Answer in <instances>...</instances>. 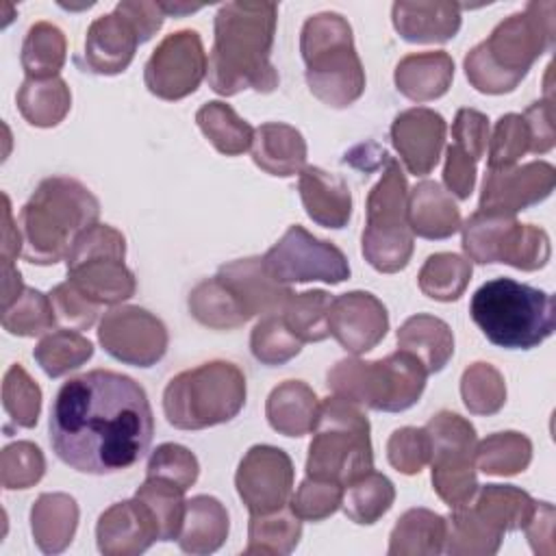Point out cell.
Masks as SVG:
<instances>
[{
    "label": "cell",
    "instance_id": "cell-58",
    "mask_svg": "<svg viewBox=\"0 0 556 556\" xmlns=\"http://www.w3.org/2000/svg\"><path fill=\"white\" fill-rule=\"evenodd\" d=\"M452 143L480 161L489 146V117L476 109H460L452 122Z\"/></svg>",
    "mask_w": 556,
    "mask_h": 556
},
{
    "label": "cell",
    "instance_id": "cell-11",
    "mask_svg": "<svg viewBox=\"0 0 556 556\" xmlns=\"http://www.w3.org/2000/svg\"><path fill=\"white\" fill-rule=\"evenodd\" d=\"M126 239L109 224H93L83 230L65 263L67 280L91 302L117 304L135 295V274L124 265Z\"/></svg>",
    "mask_w": 556,
    "mask_h": 556
},
{
    "label": "cell",
    "instance_id": "cell-43",
    "mask_svg": "<svg viewBox=\"0 0 556 556\" xmlns=\"http://www.w3.org/2000/svg\"><path fill=\"white\" fill-rule=\"evenodd\" d=\"M502 534L491 530L476 510L465 504L452 508L445 517V545L447 554H495L500 549Z\"/></svg>",
    "mask_w": 556,
    "mask_h": 556
},
{
    "label": "cell",
    "instance_id": "cell-1",
    "mask_svg": "<svg viewBox=\"0 0 556 556\" xmlns=\"http://www.w3.org/2000/svg\"><path fill=\"white\" fill-rule=\"evenodd\" d=\"M59 460L80 473H117L148 452L154 417L143 387L111 369H91L61 384L48 419Z\"/></svg>",
    "mask_w": 556,
    "mask_h": 556
},
{
    "label": "cell",
    "instance_id": "cell-22",
    "mask_svg": "<svg viewBox=\"0 0 556 556\" xmlns=\"http://www.w3.org/2000/svg\"><path fill=\"white\" fill-rule=\"evenodd\" d=\"M237 298L248 319L256 315H276L282 313L285 304L293 295L287 285L276 282L263 267V256L237 258L224 263L215 274Z\"/></svg>",
    "mask_w": 556,
    "mask_h": 556
},
{
    "label": "cell",
    "instance_id": "cell-13",
    "mask_svg": "<svg viewBox=\"0 0 556 556\" xmlns=\"http://www.w3.org/2000/svg\"><path fill=\"white\" fill-rule=\"evenodd\" d=\"M265 271L280 285L321 280L339 285L350 278L345 254L330 241L313 237L306 228L293 224L263 254Z\"/></svg>",
    "mask_w": 556,
    "mask_h": 556
},
{
    "label": "cell",
    "instance_id": "cell-34",
    "mask_svg": "<svg viewBox=\"0 0 556 556\" xmlns=\"http://www.w3.org/2000/svg\"><path fill=\"white\" fill-rule=\"evenodd\" d=\"M72 106V93L63 78H26L17 91V109L39 128L56 126Z\"/></svg>",
    "mask_w": 556,
    "mask_h": 556
},
{
    "label": "cell",
    "instance_id": "cell-25",
    "mask_svg": "<svg viewBox=\"0 0 556 556\" xmlns=\"http://www.w3.org/2000/svg\"><path fill=\"white\" fill-rule=\"evenodd\" d=\"M250 154L256 167L269 176H295L306 165V141L302 132L282 122H267L254 128Z\"/></svg>",
    "mask_w": 556,
    "mask_h": 556
},
{
    "label": "cell",
    "instance_id": "cell-56",
    "mask_svg": "<svg viewBox=\"0 0 556 556\" xmlns=\"http://www.w3.org/2000/svg\"><path fill=\"white\" fill-rule=\"evenodd\" d=\"M387 456L400 473H419L430 463V437L426 428H397L387 441Z\"/></svg>",
    "mask_w": 556,
    "mask_h": 556
},
{
    "label": "cell",
    "instance_id": "cell-33",
    "mask_svg": "<svg viewBox=\"0 0 556 556\" xmlns=\"http://www.w3.org/2000/svg\"><path fill=\"white\" fill-rule=\"evenodd\" d=\"M445 545V517L428 510V508H410L406 510L395 528L391 530L389 554H428L437 556Z\"/></svg>",
    "mask_w": 556,
    "mask_h": 556
},
{
    "label": "cell",
    "instance_id": "cell-48",
    "mask_svg": "<svg viewBox=\"0 0 556 556\" xmlns=\"http://www.w3.org/2000/svg\"><path fill=\"white\" fill-rule=\"evenodd\" d=\"M252 356L269 367L285 365L302 352V341L289 330L282 313L265 315L250 334Z\"/></svg>",
    "mask_w": 556,
    "mask_h": 556
},
{
    "label": "cell",
    "instance_id": "cell-5",
    "mask_svg": "<svg viewBox=\"0 0 556 556\" xmlns=\"http://www.w3.org/2000/svg\"><path fill=\"white\" fill-rule=\"evenodd\" d=\"M469 315L493 345L506 350H532L552 337L556 326L554 298L506 276L476 289Z\"/></svg>",
    "mask_w": 556,
    "mask_h": 556
},
{
    "label": "cell",
    "instance_id": "cell-63",
    "mask_svg": "<svg viewBox=\"0 0 556 556\" xmlns=\"http://www.w3.org/2000/svg\"><path fill=\"white\" fill-rule=\"evenodd\" d=\"M4 239H2V263H13V256L22 252V235L20 228L11 224V202L4 193Z\"/></svg>",
    "mask_w": 556,
    "mask_h": 556
},
{
    "label": "cell",
    "instance_id": "cell-36",
    "mask_svg": "<svg viewBox=\"0 0 556 556\" xmlns=\"http://www.w3.org/2000/svg\"><path fill=\"white\" fill-rule=\"evenodd\" d=\"M187 304H189V313L202 326H208L215 330L239 328L248 321V315L243 313L241 304L217 276L198 282L191 289Z\"/></svg>",
    "mask_w": 556,
    "mask_h": 556
},
{
    "label": "cell",
    "instance_id": "cell-15",
    "mask_svg": "<svg viewBox=\"0 0 556 556\" xmlns=\"http://www.w3.org/2000/svg\"><path fill=\"white\" fill-rule=\"evenodd\" d=\"M98 341L119 363L152 367L167 352V328L141 306H115L104 313Z\"/></svg>",
    "mask_w": 556,
    "mask_h": 556
},
{
    "label": "cell",
    "instance_id": "cell-28",
    "mask_svg": "<svg viewBox=\"0 0 556 556\" xmlns=\"http://www.w3.org/2000/svg\"><path fill=\"white\" fill-rule=\"evenodd\" d=\"M319 413L315 391L302 380L280 382L267 397L265 415L269 426L285 437H304L313 432Z\"/></svg>",
    "mask_w": 556,
    "mask_h": 556
},
{
    "label": "cell",
    "instance_id": "cell-30",
    "mask_svg": "<svg viewBox=\"0 0 556 556\" xmlns=\"http://www.w3.org/2000/svg\"><path fill=\"white\" fill-rule=\"evenodd\" d=\"M228 536V513L219 500L195 495L185 502L182 528L178 545L187 554H211L224 545Z\"/></svg>",
    "mask_w": 556,
    "mask_h": 556
},
{
    "label": "cell",
    "instance_id": "cell-32",
    "mask_svg": "<svg viewBox=\"0 0 556 556\" xmlns=\"http://www.w3.org/2000/svg\"><path fill=\"white\" fill-rule=\"evenodd\" d=\"M478 497L469 506L497 534L519 530L528 523L536 500L513 484H486L476 491Z\"/></svg>",
    "mask_w": 556,
    "mask_h": 556
},
{
    "label": "cell",
    "instance_id": "cell-19",
    "mask_svg": "<svg viewBox=\"0 0 556 556\" xmlns=\"http://www.w3.org/2000/svg\"><path fill=\"white\" fill-rule=\"evenodd\" d=\"M447 124L441 113L428 106H413L395 115L391 124V141L404 167L415 176L430 174L445 146Z\"/></svg>",
    "mask_w": 556,
    "mask_h": 556
},
{
    "label": "cell",
    "instance_id": "cell-16",
    "mask_svg": "<svg viewBox=\"0 0 556 556\" xmlns=\"http://www.w3.org/2000/svg\"><path fill=\"white\" fill-rule=\"evenodd\" d=\"M235 486L250 515L285 508L293 493V463L274 445H252L241 458Z\"/></svg>",
    "mask_w": 556,
    "mask_h": 556
},
{
    "label": "cell",
    "instance_id": "cell-60",
    "mask_svg": "<svg viewBox=\"0 0 556 556\" xmlns=\"http://www.w3.org/2000/svg\"><path fill=\"white\" fill-rule=\"evenodd\" d=\"M523 119L530 126V135H532V150L534 154H545L554 148L556 143V132H554V104H552V93H545L543 100L532 102L526 113Z\"/></svg>",
    "mask_w": 556,
    "mask_h": 556
},
{
    "label": "cell",
    "instance_id": "cell-39",
    "mask_svg": "<svg viewBox=\"0 0 556 556\" xmlns=\"http://www.w3.org/2000/svg\"><path fill=\"white\" fill-rule=\"evenodd\" d=\"M395 500L393 482L378 471H367L343 489V513L358 526L376 523Z\"/></svg>",
    "mask_w": 556,
    "mask_h": 556
},
{
    "label": "cell",
    "instance_id": "cell-21",
    "mask_svg": "<svg viewBox=\"0 0 556 556\" xmlns=\"http://www.w3.org/2000/svg\"><path fill=\"white\" fill-rule=\"evenodd\" d=\"M141 43L137 26L117 7L91 22L85 37V67L93 74L113 76L124 72Z\"/></svg>",
    "mask_w": 556,
    "mask_h": 556
},
{
    "label": "cell",
    "instance_id": "cell-10",
    "mask_svg": "<svg viewBox=\"0 0 556 556\" xmlns=\"http://www.w3.org/2000/svg\"><path fill=\"white\" fill-rule=\"evenodd\" d=\"M367 222L361 237L365 261L382 271L404 269L413 254V230L408 224V185L400 163L389 156L380 180L367 195Z\"/></svg>",
    "mask_w": 556,
    "mask_h": 556
},
{
    "label": "cell",
    "instance_id": "cell-38",
    "mask_svg": "<svg viewBox=\"0 0 556 556\" xmlns=\"http://www.w3.org/2000/svg\"><path fill=\"white\" fill-rule=\"evenodd\" d=\"M532 460V443L521 432H495L476 443L473 465L486 476H515Z\"/></svg>",
    "mask_w": 556,
    "mask_h": 556
},
{
    "label": "cell",
    "instance_id": "cell-59",
    "mask_svg": "<svg viewBox=\"0 0 556 556\" xmlns=\"http://www.w3.org/2000/svg\"><path fill=\"white\" fill-rule=\"evenodd\" d=\"M476 165L478 161L463 152L458 146H447L445 150V167H443V182L450 193L458 200H467L476 185Z\"/></svg>",
    "mask_w": 556,
    "mask_h": 556
},
{
    "label": "cell",
    "instance_id": "cell-46",
    "mask_svg": "<svg viewBox=\"0 0 556 556\" xmlns=\"http://www.w3.org/2000/svg\"><path fill=\"white\" fill-rule=\"evenodd\" d=\"M552 256L549 237L534 224L515 222L504 235L497 263H506L521 271H536L547 265Z\"/></svg>",
    "mask_w": 556,
    "mask_h": 556
},
{
    "label": "cell",
    "instance_id": "cell-4",
    "mask_svg": "<svg viewBox=\"0 0 556 556\" xmlns=\"http://www.w3.org/2000/svg\"><path fill=\"white\" fill-rule=\"evenodd\" d=\"M98 215L100 202L83 182L67 176L41 180L17 217L22 256L35 265L67 258L76 237L98 224Z\"/></svg>",
    "mask_w": 556,
    "mask_h": 556
},
{
    "label": "cell",
    "instance_id": "cell-27",
    "mask_svg": "<svg viewBox=\"0 0 556 556\" xmlns=\"http://www.w3.org/2000/svg\"><path fill=\"white\" fill-rule=\"evenodd\" d=\"M395 87L415 102L441 98L454 78V61L445 50L406 54L395 65Z\"/></svg>",
    "mask_w": 556,
    "mask_h": 556
},
{
    "label": "cell",
    "instance_id": "cell-42",
    "mask_svg": "<svg viewBox=\"0 0 556 556\" xmlns=\"http://www.w3.org/2000/svg\"><path fill=\"white\" fill-rule=\"evenodd\" d=\"M515 215L497 213V211H476L467 217L463 228V250L469 256V261L489 265L497 263L500 248L504 241V235L515 224Z\"/></svg>",
    "mask_w": 556,
    "mask_h": 556
},
{
    "label": "cell",
    "instance_id": "cell-62",
    "mask_svg": "<svg viewBox=\"0 0 556 556\" xmlns=\"http://www.w3.org/2000/svg\"><path fill=\"white\" fill-rule=\"evenodd\" d=\"M117 9L130 17V22L137 26L141 35V43H146L167 17L161 2H119Z\"/></svg>",
    "mask_w": 556,
    "mask_h": 556
},
{
    "label": "cell",
    "instance_id": "cell-40",
    "mask_svg": "<svg viewBox=\"0 0 556 556\" xmlns=\"http://www.w3.org/2000/svg\"><path fill=\"white\" fill-rule=\"evenodd\" d=\"M471 280V261L454 252L430 254L419 269L417 282L424 295L439 302L458 300Z\"/></svg>",
    "mask_w": 556,
    "mask_h": 556
},
{
    "label": "cell",
    "instance_id": "cell-31",
    "mask_svg": "<svg viewBox=\"0 0 556 556\" xmlns=\"http://www.w3.org/2000/svg\"><path fill=\"white\" fill-rule=\"evenodd\" d=\"M78 506L76 500L65 493H43L37 497L30 510V528L37 547L43 554L63 552L76 532Z\"/></svg>",
    "mask_w": 556,
    "mask_h": 556
},
{
    "label": "cell",
    "instance_id": "cell-47",
    "mask_svg": "<svg viewBox=\"0 0 556 556\" xmlns=\"http://www.w3.org/2000/svg\"><path fill=\"white\" fill-rule=\"evenodd\" d=\"M185 491L161 478H146V482L135 491L156 519L159 541H174L180 534L185 517Z\"/></svg>",
    "mask_w": 556,
    "mask_h": 556
},
{
    "label": "cell",
    "instance_id": "cell-6",
    "mask_svg": "<svg viewBox=\"0 0 556 556\" xmlns=\"http://www.w3.org/2000/svg\"><path fill=\"white\" fill-rule=\"evenodd\" d=\"M300 50L308 89L324 104L343 109L363 96L365 70L343 15L332 11L311 15L302 26Z\"/></svg>",
    "mask_w": 556,
    "mask_h": 556
},
{
    "label": "cell",
    "instance_id": "cell-53",
    "mask_svg": "<svg viewBox=\"0 0 556 556\" xmlns=\"http://www.w3.org/2000/svg\"><path fill=\"white\" fill-rule=\"evenodd\" d=\"M343 486L306 476L291 495L289 506L302 521H321L341 508Z\"/></svg>",
    "mask_w": 556,
    "mask_h": 556
},
{
    "label": "cell",
    "instance_id": "cell-20",
    "mask_svg": "<svg viewBox=\"0 0 556 556\" xmlns=\"http://www.w3.org/2000/svg\"><path fill=\"white\" fill-rule=\"evenodd\" d=\"M96 539L106 556H135L159 541V526L150 508L132 497L115 502L100 515Z\"/></svg>",
    "mask_w": 556,
    "mask_h": 556
},
{
    "label": "cell",
    "instance_id": "cell-44",
    "mask_svg": "<svg viewBox=\"0 0 556 556\" xmlns=\"http://www.w3.org/2000/svg\"><path fill=\"white\" fill-rule=\"evenodd\" d=\"M332 300L334 298L324 289L293 293L282 308V319L302 343L324 341L330 337L328 313Z\"/></svg>",
    "mask_w": 556,
    "mask_h": 556
},
{
    "label": "cell",
    "instance_id": "cell-23",
    "mask_svg": "<svg viewBox=\"0 0 556 556\" xmlns=\"http://www.w3.org/2000/svg\"><path fill=\"white\" fill-rule=\"evenodd\" d=\"M298 191L306 215L324 228H343L352 215V193L348 182L317 165H306L300 172Z\"/></svg>",
    "mask_w": 556,
    "mask_h": 556
},
{
    "label": "cell",
    "instance_id": "cell-12",
    "mask_svg": "<svg viewBox=\"0 0 556 556\" xmlns=\"http://www.w3.org/2000/svg\"><path fill=\"white\" fill-rule=\"evenodd\" d=\"M424 428L430 437L432 486L437 495L450 508L469 504L478 491L473 426L456 413L441 410Z\"/></svg>",
    "mask_w": 556,
    "mask_h": 556
},
{
    "label": "cell",
    "instance_id": "cell-26",
    "mask_svg": "<svg viewBox=\"0 0 556 556\" xmlns=\"http://www.w3.org/2000/svg\"><path fill=\"white\" fill-rule=\"evenodd\" d=\"M408 224L424 239H447L460 230V211L434 180H421L408 191Z\"/></svg>",
    "mask_w": 556,
    "mask_h": 556
},
{
    "label": "cell",
    "instance_id": "cell-51",
    "mask_svg": "<svg viewBox=\"0 0 556 556\" xmlns=\"http://www.w3.org/2000/svg\"><path fill=\"white\" fill-rule=\"evenodd\" d=\"M486 150H489L486 169L513 167L526 152H530L532 135L523 115L519 113L502 115L493 126V135L489 137Z\"/></svg>",
    "mask_w": 556,
    "mask_h": 556
},
{
    "label": "cell",
    "instance_id": "cell-18",
    "mask_svg": "<svg viewBox=\"0 0 556 556\" xmlns=\"http://www.w3.org/2000/svg\"><path fill=\"white\" fill-rule=\"evenodd\" d=\"M328 330L343 350L358 356L374 350L389 330L384 304L369 291H350L332 300Z\"/></svg>",
    "mask_w": 556,
    "mask_h": 556
},
{
    "label": "cell",
    "instance_id": "cell-57",
    "mask_svg": "<svg viewBox=\"0 0 556 556\" xmlns=\"http://www.w3.org/2000/svg\"><path fill=\"white\" fill-rule=\"evenodd\" d=\"M50 302L54 308V317L56 321H61L63 326H67L70 330H87L96 324L100 306L96 302H91L89 298H85L70 280L56 285L50 291Z\"/></svg>",
    "mask_w": 556,
    "mask_h": 556
},
{
    "label": "cell",
    "instance_id": "cell-61",
    "mask_svg": "<svg viewBox=\"0 0 556 556\" xmlns=\"http://www.w3.org/2000/svg\"><path fill=\"white\" fill-rule=\"evenodd\" d=\"M523 530L534 554H554V506L549 502L534 504V510Z\"/></svg>",
    "mask_w": 556,
    "mask_h": 556
},
{
    "label": "cell",
    "instance_id": "cell-24",
    "mask_svg": "<svg viewBox=\"0 0 556 556\" xmlns=\"http://www.w3.org/2000/svg\"><path fill=\"white\" fill-rule=\"evenodd\" d=\"M458 2H395L393 26L410 43H443L460 28Z\"/></svg>",
    "mask_w": 556,
    "mask_h": 556
},
{
    "label": "cell",
    "instance_id": "cell-3",
    "mask_svg": "<svg viewBox=\"0 0 556 556\" xmlns=\"http://www.w3.org/2000/svg\"><path fill=\"white\" fill-rule=\"evenodd\" d=\"M554 2H528L465 56V76L480 93H508L532 63L554 48Z\"/></svg>",
    "mask_w": 556,
    "mask_h": 556
},
{
    "label": "cell",
    "instance_id": "cell-14",
    "mask_svg": "<svg viewBox=\"0 0 556 556\" xmlns=\"http://www.w3.org/2000/svg\"><path fill=\"white\" fill-rule=\"evenodd\" d=\"M208 59L198 30L169 33L152 50L143 67L148 91L161 100H182L193 93L206 76Z\"/></svg>",
    "mask_w": 556,
    "mask_h": 556
},
{
    "label": "cell",
    "instance_id": "cell-52",
    "mask_svg": "<svg viewBox=\"0 0 556 556\" xmlns=\"http://www.w3.org/2000/svg\"><path fill=\"white\" fill-rule=\"evenodd\" d=\"M2 404L11 421L20 428H33L41 410V389L20 363H13L4 374Z\"/></svg>",
    "mask_w": 556,
    "mask_h": 556
},
{
    "label": "cell",
    "instance_id": "cell-54",
    "mask_svg": "<svg viewBox=\"0 0 556 556\" xmlns=\"http://www.w3.org/2000/svg\"><path fill=\"white\" fill-rule=\"evenodd\" d=\"M198 473H200L198 458L193 456L191 450L178 443L159 445L152 452L146 469V478H161L165 482L176 484L182 491H187L198 480Z\"/></svg>",
    "mask_w": 556,
    "mask_h": 556
},
{
    "label": "cell",
    "instance_id": "cell-2",
    "mask_svg": "<svg viewBox=\"0 0 556 556\" xmlns=\"http://www.w3.org/2000/svg\"><path fill=\"white\" fill-rule=\"evenodd\" d=\"M278 22L276 2H226L215 13L208 87L219 96L254 89L271 93L280 76L269 61Z\"/></svg>",
    "mask_w": 556,
    "mask_h": 556
},
{
    "label": "cell",
    "instance_id": "cell-45",
    "mask_svg": "<svg viewBox=\"0 0 556 556\" xmlns=\"http://www.w3.org/2000/svg\"><path fill=\"white\" fill-rule=\"evenodd\" d=\"M93 354V345L76 330L61 328L46 334L33 350V358L50 376L59 378L72 369H78Z\"/></svg>",
    "mask_w": 556,
    "mask_h": 556
},
{
    "label": "cell",
    "instance_id": "cell-9",
    "mask_svg": "<svg viewBox=\"0 0 556 556\" xmlns=\"http://www.w3.org/2000/svg\"><path fill=\"white\" fill-rule=\"evenodd\" d=\"M428 371L410 352L397 350L380 361L343 358L328 371L332 395L371 410L400 413L419 402Z\"/></svg>",
    "mask_w": 556,
    "mask_h": 556
},
{
    "label": "cell",
    "instance_id": "cell-55",
    "mask_svg": "<svg viewBox=\"0 0 556 556\" xmlns=\"http://www.w3.org/2000/svg\"><path fill=\"white\" fill-rule=\"evenodd\" d=\"M0 469L4 489H28L41 480L46 460L35 443L17 441L2 450Z\"/></svg>",
    "mask_w": 556,
    "mask_h": 556
},
{
    "label": "cell",
    "instance_id": "cell-37",
    "mask_svg": "<svg viewBox=\"0 0 556 556\" xmlns=\"http://www.w3.org/2000/svg\"><path fill=\"white\" fill-rule=\"evenodd\" d=\"M302 536V519L287 504L274 513L252 515L248 526V547L243 554H291Z\"/></svg>",
    "mask_w": 556,
    "mask_h": 556
},
{
    "label": "cell",
    "instance_id": "cell-50",
    "mask_svg": "<svg viewBox=\"0 0 556 556\" xmlns=\"http://www.w3.org/2000/svg\"><path fill=\"white\" fill-rule=\"evenodd\" d=\"M56 317L48 295L24 287L20 298L2 311V326L17 337H37L52 330Z\"/></svg>",
    "mask_w": 556,
    "mask_h": 556
},
{
    "label": "cell",
    "instance_id": "cell-7",
    "mask_svg": "<svg viewBox=\"0 0 556 556\" xmlns=\"http://www.w3.org/2000/svg\"><path fill=\"white\" fill-rule=\"evenodd\" d=\"M374 469L369 421L358 404L332 395L319 402L308 445L306 476L343 489Z\"/></svg>",
    "mask_w": 556,
    "mask_h": 556
},
{
    "label": "cell",
    "instance_id": "cell-35",
    "mask_svg": "<svg viewBox=\"0 0 556 556\" xmlns=\"http://www.w3.org/2000/svg\"><path fill=\"white\" fill-rule=\"evenodd\" d=\"M195 122L213 148L226 156H239L252 146L254 128L226 102L213 100L202 104L195 113Z\"/></svg>",
    "mask_w": 556,
    "mask_h": 556
},
{
    "label": "cell",
    "instance_id": "cell-8",
    "mask_svg": "<svg viewBox=\"0 0 556 556\" xmlns=\"http://www.w3.org/2000/svg\"><path fill=\"white\" fill-rule=\"evenodd\" d=\"M245 404V376L228 361L202 363L176 374L163 391L167 421L180 430L226 424Z\"/></svg>",
    "mask_w": 556,
    "mask_h": 556
},
{
    "label": "cell",
    "instance_id": "cell-17",
    "mask_svg": "<svg viewBox=\"0 0 556 556\" xmlns=\"http://www.w3.org/2000/svg\"><path fill=\"white\" fill-rule=\"evenodd\" d=\"M556 185L554 165L547 161H530L504 169H486L480 211H497L515 215L549 198Z\"/></svg>",
    "mask_w": 556,
    "mask_h": 556
},
{
    "label": "cell",
    "instance_id": "cell-49",
    "mask_svg": "<svg viewBox=\"0 0 556 556\" xmlns=\"http://www.w3.org/2000/svg\"><path fill=\"white\" fill-rule=\"evenodd\" d=\"M460 395L469 413L493 415L506 404V384L493 365L473 363L463 371Z\"/></svg>",
    "mask_w": 556,
    "mask_h": 556
},
{
    "label": "cell",
    "instance_id": "cell-29",
    "mask_svg": "<svg viewBox=\"0 0 556 556\" xmlns=\"http://www.w3.org/2000/svg\"><path fill=\"white\" fill-rule=\"evenodd\" d=\"M397 345L421 361L428 374H437L454 354V334L443 319L417 313L397 328Z\"/></svg>",
    "mask_w": 556,
    "mask_h": 556
},
{
    "label": "cell",
    "instance_id": "cell-41",
    "mask_svg": "<svg viewBox=\"0 0 556 556\" xmlns=\"http://www.w3.org/2000/svg\"><path fill=\"white\" fill-rule=\"evenodd\" d=\"M65 63V35L50 22H35L22 43L26 78H54Z\"/></svg>",
    "mask_w": 556,
    "mask_h": 556
}]
</instances>
